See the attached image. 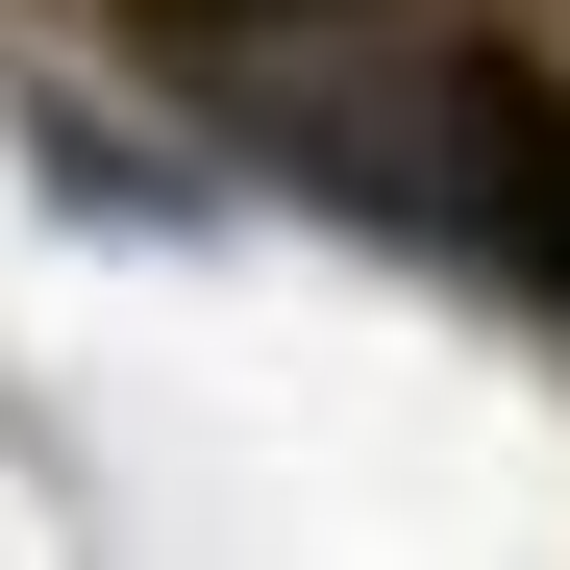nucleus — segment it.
<instances>
[{
	"mask_svg": "<svg viewBox=\"0 0 570 570\" xmlns=\"http://www.w3.org/2000/svg\"><path fill=\"white\" fill-rule=\"evenodd\" d=\"M422 125H446V199L497 224L521 273H570V75H546L521 26H446V75H422Z\"/></svg>",
	"mask_w": 570,
	"mask_h": 570,
	"instance_id": "nucleus-1",
	"label": "nucleus"
},
{
	"mask_svg": "<svg viewBox=\"0 0 570 570\" xmlns=\"http://www.w3.org/2000/svg\"><path fill=\"white\" fill-rule=\"evenodd\" d=\"M149 26H174V50H199V26H347V0H149Z\"/></svg>",
	"mask_w": 570,
	"mask_h": 570,
	"instance_id": "nucleus-2",
	"label": "nucleus"
}]
</instances>
